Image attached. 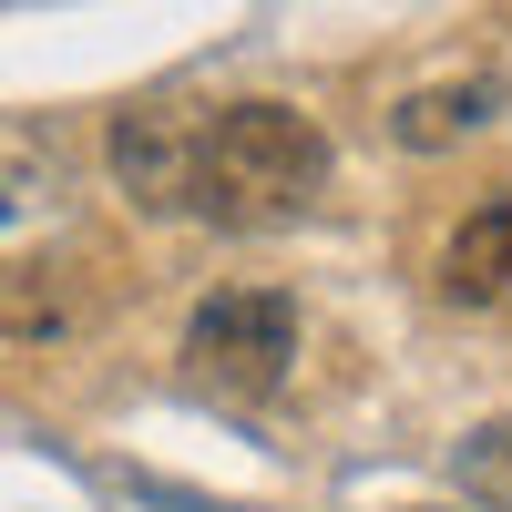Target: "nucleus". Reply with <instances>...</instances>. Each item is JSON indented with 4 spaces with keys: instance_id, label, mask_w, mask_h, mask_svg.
<instances>
[{
    "instance_id": "nucleus-1",
    "label": "nucleus",
    "mask_w": 512,
    "mask_h": 512,
    "mask_svg": "<svg viewBox=\"0 0 512 512\" xmlns=\"http://www.w3.org/2000/svg\"><path fill=\"white\" fill-rule=\"evenodd\" d=\"M328 185V134L297 103H226L195 134V216L205 226H287Z\"/></svg>"
},
{
    "instance_id": "nucleus-7",
    "label": "nucleus",
    "mask_w": 512,
    "mask_h": 512,
    "mask_svg": "<svg viewBox=\"0 0 512 512\" xmlns=\"http://www.w3.org/2000/svg\"><path fill=\"white\" fill-rule=\"evenodd\" d=\"M461 482L482 492V512H512V420H482L461 441Z\"/></svg>"
},
{
    "instance_id": "nucleus-3",
    "label": "nucleus",
    "mask_w": 512,
    "mask_h": 512,
    "mask_svg": "<svg viewBox=\"0 0 512 512\" xmlns=\"http://www.w3.org/2000/svg\"><path fill=\"white\" fill-rule=\"evenodd\" d=\"M195 134H205V113H175V103H134V113H113V185L144 205V216H195Z\"/></svg>"
},
{
    "instance_id": "nucleus-4",
    "label": "nucleus",
    "mask_w": 512,
    "mask_h": 512,
    "mask_svg": "<svg viewBox=\"0 0 512 512\" xmlns=\"http://www.w3.org/2000/svg\"><path fill=\"white\" fill-rule=\"evenodd\" d=\"M492 113H502V72L461 62V72L410 82V93L390 103V144H400V154H451V144H472Z\"/></svg>"
},
{
    "instance_id": "nucleus-6",
    "label": "nucleus",
    "mask_w": 512,
    "mask_h": 512,
    "mask_svg": "<svg viewBox=\"0 0 512 512\" xmlns=\"http://www.w3.org/2000/svg\"><path fill=\"white\" fill-rule=\"evenodd\" d=\"M82 277L62 267V256H0V338H62L82 328Z\"/></svg>"
},
{
    "instance_id": "nucleus-5",
    "label": "nucleus",
    "mask_w": 512,
    "mask_h": 512,
    "mask_svg": "<svg viewBox=\"0 0 512 512\" xmlns=\"http://www.w3.org/2000/svg\"><path fill=\"white\" fill-rule=\"evenodd\" d=\"M441 297L451 308H512V195H482L441 246Z\"/></svg>"
},
{
    "instance_id": "nucleus-2",
    "label": "nucleus",
    "mask_w": 512,
    "mask_h": 512,
    "mask_svg": "<svg viewBox=\"0 0 512 512\" xmlns=\"http://www.w3.org/2000/svg\"><path fill=\"white\" fill-rule=\"evenodd\" d=\"M185 369L226 400H267L297 369V297L287 287H216L185 318Z\"/></svg>"
}]
</instances>
